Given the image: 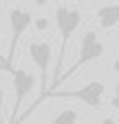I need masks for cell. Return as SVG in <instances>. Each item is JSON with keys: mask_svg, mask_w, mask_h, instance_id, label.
Returning a JSON list of instances; mask_svg holds the SVG:
<instances>
[{"mask_svg": "<svg viewBox=\"0 0 119 124\" xmlns=\"http://www.w3.org/2000/svg\"><path fill=\"white\" fill-rule=\"evenodd\" d=\"M0 5H2V0H0Z\"/></svg>", "mask_w": 119, "mask_h": 124, "instance_id": "obj_14", "label": "cell"}, {"mask_svg": "<svg viewBox=\"0 0 119 124\" xmlns=\"http://www.w3.org/2000/svg\"><path fill=\"white\" fill-rule=\"evenodd\" d=\"M12 74H14V110H12V122L9 124L16 122L21 103L25 101V97L35 90V85H37V78L30 74V71H25V69H14Z\"/></svg>", "mask_w": 119, "mask_h": 124, "instance_id": "obj_5", "label": "cell"}, {"mask_svg": "<svg viewBox=\"0 0 119 124\" xmlns=\"http://www.w3.org/2000/svg\"><path fill=\"white\" fill-rule=\"evenodd\" d=\"M37 30H46V28H48V21H46V18H37Z\"/></svg>", "mask_w": 119, "mask_h": 124, "instance_id": "obj_10", "label": "cell"}, {"mask_svg": "<svg viewBox=\"0 0 119 124\" xmlns=\"http://www.w3.org/2000/svg\"><path fill=\"white\" fill-rule=\"evenodd\" d=\"M80 21H83L80 9H73V7H57L55 9V23H57V30H60V51H57V60H55V74H53V80L48 83L46 94L55 90V83L62 76V64H64V58H66V46H69L71 35L78 30Z\"/></svg>", "mask_w": 119, "mask_h": 124, "instance_id": "obj_1", "label": "cell"}, {"mask_svg": "<svg viewBox=\"0 0 119 124\" xmlns=\"http://www.w3.org/2000/svg\"><path fill=\"white\" fill-rule=\"evenodd\" d=\"M96 18H98V25L105 28V30L115 28L119 23V5H103V7H98Z\"/></svg>", "mask_w": 119, "mask_h": 124, "instance_id": "obj_6", "label": "cell"}, {"mask_svg": "<svg viewBox=\"0 0 119 124\" xmlns=\"http://www.w3.org/2000/svg\"><path fill=\"white\" fill-rule=\"evenodd\" d=\"M32 25V12L23 7H12L9 9V28H12V44H9V55H7V67L14 69V58L18 51V39L23 37V32Z\"/></svg>", "mask_w": 119, "mask_h": 124, "instance_id": "obj_4", "label": "cell"}, {"mask_svg": "<svg viewBox=\"0 0 119 124\" xmlns=\"http://www.w3.org/2000/svg\"><path fill=\"white\" fill-rule=\"evenodd\" d=\"M2 106H5V90L0 87V124H5V117H2Z\"/></svg>", "mask_w": 119, "mask_h": 124, "instance_id": "obj_8", "label": "cell"}, {"mask_svg": "<svg viewBox=\"0 0 119 124\" xmlns=\"http://www.w3.org/2000/svg\"><path fill=\"white\" fill-rule=\"evenodd\" d=\"M78 99V101H83L85 106L89 108H101L103 106V97H105V85L101 83V80H94V83H87L83 85L80 90H71V92H64V90H55V92H48L44 97L46 99Z\"/></svg>", "mask_w": 119, "mask_h": 124, "instance_id": "obj_3", "label": "cell"}, {"mask_svg": "<svg viewBox=\"0 0 119 124\" xmlns=\"http://www.w3.org/2000/svg\"><path fill=\"white\" fill-rule=\"evenodd\" d=\"M48 124H78V113H76L73 108H64V110L57 113Z\"/></svg>", "mask_w": 119, "mask_h": 124, "instance_id": "obj_7", "label": "cell"}, {"mask_svg": "<svg viewBox=\"0 0 119 124\" xmlns=\"http://www.w3.org/2000/svg\"><path fill=\"white\" fill-rule=\"evenodd\" d=\"M112 108H117V110H119V85L115 87V94H112Z\"/></svg>", "mask_w": 119, "mask_h": 124, "instance_id": "obj_9", "label": "cell"}, {"mask_svg": "<svg viewBox=\"0 0 119 124\" xmlns=\"http://www.w3.org/2000/svg\"><path fill=\"white\" fill-rule=\"evenodd\" d=\"M30 2H35L37 7H44V5H48V0H30Z\"/></svg>", "mask_w": 119, "mask_h": 124, "instance_id": "obj_11", "label": "cell"}, {"mask_svg": "<svg viewBox=\"0 0 119 124\" xmlns=\"http://www.w3.org/2000/svg\"><path fill=\"white\" fill-rule=\"evenodd\" d=\"M103 55V44L98 41V35L94 30H89V32H85V37H83V41H80V53H78V60L73 62V64L69 67L66 71H62V76L57 78V83H55V90L60 87L62 83H64V78H69V76H73L78 69H83L87 62H94V60H98ZM53 90V92H55Z\"/></svg>", "mask_w": 119, "mask_h": 124, "instance_id": "obj_2", "label": "cell"}, {"mask_svg": "<svg viewBox=\"0 0 119 124\" xmlns=\"http://www.w3.org/2000/svg\"><path fill=\"white\" fill-rule=\"evenodd\" d=\"M115 71H119V60H117V62H115Z\"/></svg>", "mask_w": 119, "mask_h": 124, "instance_id": "obj_13", "label": "cell"}, {"mask_svg": "<svg viewBox=\"0 0 119 124\" xmlns=\"http://www.w3.org/2000/svg\"><path fill=\"white\" fill-rule=\"evenodd\" d=\"M0 69H5V71H14L12 67H7V64H5V62H2V64H0Z\"/></svg>", "mask_w": 119, "mask_h": 124, "instance_id": "obj_12", "label": "cell"}]
</instances>
